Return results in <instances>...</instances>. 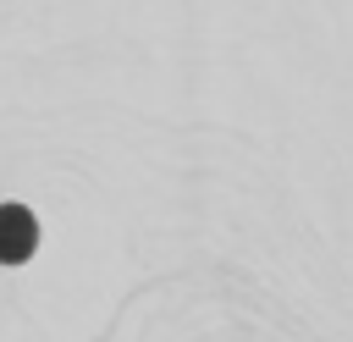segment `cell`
Returning a JSON list of instances; mask_svg holds the SVG:
<instances>
[{"label":"cell","instance_id":"cell-1","mask_svg":"<svg viewBox=\"0 0 353 342\" xmlns=\"http://www.w3.org/2000/svg\"><path fill=\"white\" fill-rule=\"evenodd\" d=\"M39 248V226L22 204H6L0 210V265H28Z\"/></svg>","mask_w":353,"mask_h":342}]
</instances>
